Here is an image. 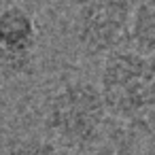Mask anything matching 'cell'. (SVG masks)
I'll return each instance as SVG.
<instances>
[{"mask_svg":"<svg viewBox=\"0 0 155 155\" xmlns=\"http://www.w3.org/2000/svg\"><path fill=\"white\" fill-rule=\"evenodd\" d=\"M106 115L100 87L85 79H72L47 98L43 130L64 151H89L104 136Z\"/></svg>","mask_w":155,"mask_h":155,"instance_id":"cell-1","label":"cell"},{"mask_svg":"<svg viewBox=\"0 0 155 155\" xmlns=\"http://www.w3.org/2000/svg\"><path fill=\"white\" fill-rule=\"evenodd\" d=\"M127 45L138 53L155 58V0H138L134 5Z\"/></svg>","mask_w":155,"mask_h":155,"instance_id":"cell-5","label":"cell"},{"mask_svg":"<svg viewBox=\"0 0 155 155\" xmlns=\"http://www.w3.org/2000/svg\"><path fill=\"white\" fill-rule=\"evenodd\" d=\"M5 155H64V149L49 138H15L7 144Z\"/></svg>","mask_w":155,"mask_h":155,"instance_id":"cell-7","label":"cell"},{"mask_svg":"<svg viewBox=\"0 0 155 155\" xmlns=\"http://www.w3.org/2000/svg\"><path fill=\"white\" fill-rule=\"evenodd\" d=\"M36 72V51H11L0 45V81L26 79Z\"/></svg>","mask_w":155,"mask_h":155,"instance_id":"cell-6","label":"cell"},{"mask_svg":"<svg viewBox=\"0 0 155 155\" xmlns=\"http://www.w3.org/2000/svg\"><path fill=\"white\" fill-rule=\"evenodd\" d=\"M100 91L108 115L125 121L142 119L155 110V58L134 49H119L104 58Z\"/></svg>","mask_w":155,"mask_h":155,"instance_id":"cell-2","label":"cell"},{"mask_svg":"<svg viewBox=\"0 0 155 155\" xmlns=\"http://www.w3.org/2000/svg\"><path fill=\"white\" fill-rule=\"evenodd\" d=\"M0 45L11 51H36L38 26L26 7L13 5L0 11Z\"/></svg>","mask_w":155,"mask_h":155,"instance_id":"cell-4","label":"cell"},{"mask_svg":"<svg viewBox=\"0 0 155 155\" xmlns=\"http://www.w3.org/2000/svg\"><path fill=\"white\" fill-rule=\"evenodd\" d=\"M134 5L130 0H96L77 9L72 36L79 51L89 58H108L130 38Z\"/></svg>","mask_w":155,"mask_h":155,"instance_id":"cell-3","label":"cell"},{"mask_svg":"<svg viewBox=\"0 0 155 155\" xmlns=\"http://www.w3.org/2000/svg\"><path fill=\"white\" fill-rule=\"evenodd\" d=\"M21 0H0V11H5V9H9V7H13V5H19Z\"/></svg>","mask_w":155,"mask_h":155,"instance_id":"cell-9","label":"cell"},{"mask_svg":"<svg viewBox=\"0 0 155 155\" xmlns=\"http://www.w3.org/2000/svg\"><path fill=\"white\" fill-rule=\"evenodd\" d=\"M58 2H62V5H66V7H72V9L77 11V9H81V7H85V5H89V2H96V0H58Z\"/></svg>","mask_w":155,"mask_h":155,"instance_id":"cell-8","label":"cell"}]
</instances>
